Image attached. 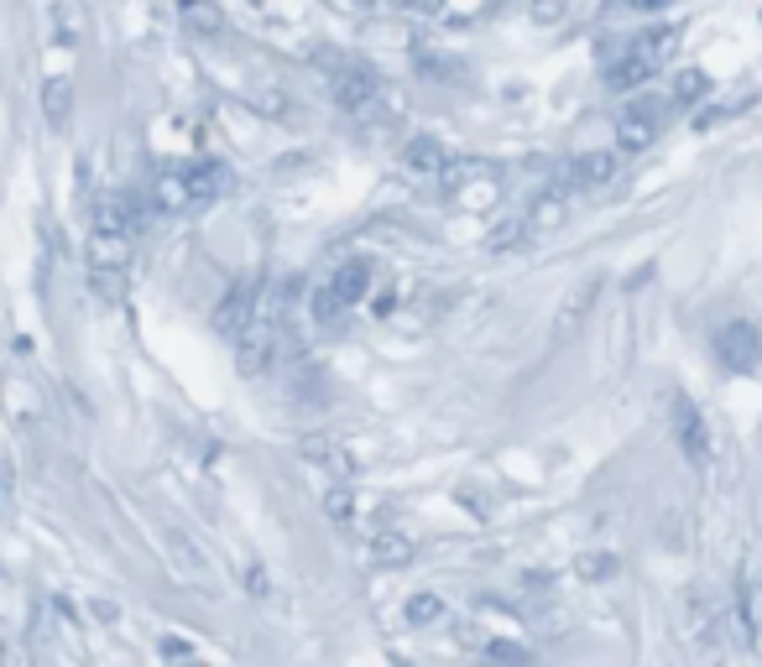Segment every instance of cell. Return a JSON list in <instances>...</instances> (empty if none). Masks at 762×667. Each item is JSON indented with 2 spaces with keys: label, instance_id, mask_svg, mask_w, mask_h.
<instances>
[{
  "label": "cell",
  "instance_id": "8992f818",
  "mask_svg": "<svg viewBox=\"0 0 762 667\" xmlns=\"http://www.w3.org/2000/svg\"><path fill=\"white\" fill-rule=\"evenodd\" d=\"M668 116H679L674 95H642V99H632V105L622 110V120H617V136H622L627 152H642V146H653V141H658V131L668 125Z\"/></svg>",
  "mask_w": 762,
  "mask_h": 667
},
{
  "label": "cell",
  "instance_id": "3957f363",
  "mask_svg": "<svg viewBox=\"0 0 762 667\" xmlns=\"http://www.w3.org/2000/svg\"><path fill=\"white\" fill-rule=\"evenodd\" d=\"M674 53V32H638L627 42H606L601 47V74L611 89H642L647 79H658V68Z\"/></svg>",
  "mask_w": 762,
  "mask_h": 667
},
{
  "label": "cell",
  "instance_id": "5b68a950",
  "mask_svg": "<svg viewBox=\"0 0 762 667\" xmlns=\"http://www.w3.org/2000/svg\"><path fill=\"white\" fill-rule=\"evenodd\" d=\"M371 293V261L366 255H345L335 272L324 276V287L314 293V318L324 329H345V318L356 314V303Z\"/></svg>",
  "mask_w": 762,
  "mask_h": 667
},
{
  "label": "cell",
  "instance_id": "ac0fdd59",
  "mask_svg": "<svg viewBox=\"0 0 762 667\" xmlns=\"http://www.w3.org/2000/svg\"><path fill=\"white\" fill-rule=\"evenodd\" d=\"M387 6H398V11H428L434 0H387Z\"/></svg>",
  "mask_w": 762,
  "mask_h": 667
},
{
  "label": "cell",
  "instance_id": "5bb4252c",
  "mask_svg": "<svg viewBox=\"0 0 762 667\" xmlns=\"http://www.w3.org/2000/svg\"><path fill=\"white\" fill-rule=\"evenodd\" d=\"M407 167H413L418 177H434L439 167H455V162H444V152L434 146V141H413V146H407Z\"/></svg>",
  "mask_w": 762,
  "mask_h": 667
},
{
  "label": "cell",
  "instance_id": "9c48e42d",
  "mask_svg": "<svg viewBox=\"0 0 762 667\" xmlns=\"http://www.w3.org/2000/svg\"><path fill=\"white\" fill-rule=\"evenodd\" d=\"M668 423H674V444H679V453L695 464V470H705L710 464V423L700 417V407L689 402V396H674V407H668Z\"/></svg>",
  "mask_w": 762,
  "mask_h": 667
},
{
  "label": "cell",
  "instance_id": "4fadbf2b",
  "mask_svg": "<svg viewBox=\"0 0 762 667\" xmlns=\"http://www.w3.org/2000/svg\"><path fill=\"white\" fill-rule=\"evenodd\" d=\"M167 553L178 558V569H183V573H194V579H209V564H204L199 548H194V543H188V537H183L178 527L167 532Z\"/></svg>",
  "mask_w": 762,
  "mask_h": 667
},
{
  "label": "cell",
  "instance_id": "ba28073f",
  "mask_svg": "<svg viewBox=\"0 0 762 667\" xmlns=\"http://www.w3.org/2000/svg\"><path fill=\"white\" fill-rule=\"evenodd\" d=\"M261 318H266V293H261L257 282H241V287H230V297H225L220 308H215V324H220L225 345L236 350L246 334L257 329Z\"/></svg>",
  "mask_w": 762,
  "mask_h": 667
},
{
  "label": "cell",
  "instance_id": "277c9868",
  "mask_svg": "<svg viewBox=\"0 0 762 667\" xmlns=\"http://www.w3.org/2000/svg\"><path fill=\"white\" fill-rule=\"evenodd\" d=\"M324 79H329V99L340 105L350 120H381L387 116V84L356 58H319Z\"/></svg>",
  "mask_w": 762,
  "mask_h": 667
},
{
  "label": "cell",
  "instance_id": "6da1fadb",
  "mask_svg": "<svg viewBox=\"0 0 762 667\" xmlns=\"http://www.w3.org/2000/svg\"><path fill=\"white\" fill-rule=\"evenodd\" d=\"M146 194H105L89 219V287L116 303L131 276V251H137L141 219H146Z\"/></svg>",
  "mask_w": 762,
  "mask_h": 667
},
{
  "label": "cell",
  "instance_id": "52a82bcc",
  "mask_svg": "<svg viewBox=\"0 0 762 667\" xmlns=\"http://www.w3.org/2000/svg\"><path fill=\"white\" fill-rule=\"evenodd\" d=\"M710 350H716V365H721L726 375H752L758 371V360H762V334H758V324L737 318V324L716 329Z\"/></svg>",
  "mask_w": 762,
  "mask_h": 667
},
{
  "label": "cell",
  "instance_id": "30bf717a",
  "mask_svg": "<svg viewBox=\"0 0 762 667\" xmlns=\"http://www.w3.org/2000/svg\"><path fill=\"white\" fill-rule=\"evenodd\" d=\"M617 177V157L611 152H585V157H575L569 167H564L554 183H559L569 198H580V194H596V188H606Z\"/></svg>",
  "mask_w": 762,
  "mask_h": 667
},
{
  "label": "cell",
  "instance_id": "e0dca14e",
  "mask_svg": "<svg viewBox=\"0 0 762 667\" xmlns=\"http://www.w3.org/2000/svg\"><path fill=\"white\" fill-rule=\"evenodd\" d=\"M611 6H627V11H658L668 0H611Z\"/></svg>",
  "mask_w": 762,
  "mask_h": 667
},
{
  "label": "cell",
  "instance_id": "7a4b0ae2",
  "mask_svg": "<svg viewBox=\"0 0 762 667\" xmlns=\"http://www.w3.org/2000/svg\"><path fill=\"white\" fill-rule=\"evenodd\" d=\"M230 188V167L225 162H173V167H157L152 183H146V204L152 215H199L215 198Z\"/></svg>",
  "mask_w": 762,
  "mask_h": 667
},
{
  "label": "cell",
  "instance_id": "9a60e30c",
  "mask_svg": "<svg viewBox=\"0 0 762 667\" xmlns=\"http://www.w3.org/2000/svg\"><path fill=\"white\" fill-rule=\"evenodd\" d=\"M705 89H710V84H705V74H695V68H689V74H679V79H674V89H668V95H674V105H679V110H689L695 99H705Z\"/></svg>",
  "mask_w": 762,
  "mask_h": 667
},
{
  "label": "cell",
  "instance_id": "7c38bea8",
  "mask_svg": "<svg viewBox=\"0 0 762 667\" xmlns=\"http://www.w3.org/2000/svg\"><path fill=\"white\" fill-rule=\"evenodd\" d=\"M68 116H74V84H68V79H47V84H42V120H47L53 131H63Z\"/></svg>",
  "mask_w": 762,
  "mask_h": 667
},
{
  "label": "cell",
  "instance_id": "8fae6325",
  "mask_svg": "<svg viewBox=\"0 0 762 667\" xmlns=\"http://www.w3.org/2000/svg\"><path fill=\"white\" fill-rule=\"evenodd\" d=\"M178 17L188 26V37H199V42H215L225 32V17L215 0H178Z\"/></svg>",
  "mask_w": 762,
  "mask_h": 667
},
{
  "label": "cell",
  "instance_id": "2e32d148",
  "mask_svg": "<svg viewBox=\"0 0 762 667\" xmlns=\"http://www.w3.org/2000/svg\"><path fill=\"white\" fill-rule=\"evenodd\" d=\"M407 615H413V621H434V615H439V600H434V594H423V600L407 605Z\"/></svg>",
  "mask_w": 762,
  "mask_h": 667
}]
</instances>
